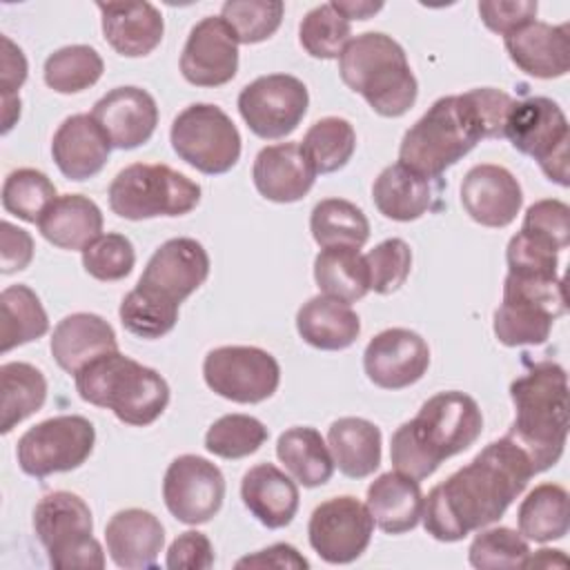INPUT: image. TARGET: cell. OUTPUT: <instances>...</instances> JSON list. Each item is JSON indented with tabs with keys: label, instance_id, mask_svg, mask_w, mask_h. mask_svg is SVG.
Wrapping results in <instances>:
<instances>
[{
	"label": "cell",
	"instance_id": "obj_1",
	"mask_svg": "<svg viewBox=\"0 0 570 570\" xmlns=\"http://www.w3.org/2000/svg\"><path fill=\"white\" fill-rule=\"evenodd\" d=\"M534 474L528 454L508 434L488 443L423 499L425 532L454 543L499 521Z\"/></svg>",
	"mask_w": 570,
	"mask_h": 570
},
{
	"label": "cell",
	"instance_id": "obj_2",
	"mask_svg": "<svg viewBox=\"0 0 570 570\" xmlns=\"http://www.w3.org/2000/svg\"><path fill=\"white\" fill-rule=\"evenodd\" d=\"M514 98L494 87L443 96L405 131L399 163L434 180L483 138H503Z\"/></svg>",
	"mask_w": 570,
	"mask_h": 570
},
{
	"label": "cell",
	"instance_id": "obj_3",
	"mask_svg": "<svg viewBox=\"0 0 570 570\" xmlns=\"http://www.w3.org/2000/svg\"><path fill=\"white\" fill-rule=\"evenodd\" d=\"M481 430L483 414L472 396L459 390L439 392L392 434V465L416 481L428 479L445 459L465 452Z\"/></svg>",
	"mask_w": 570,
	"mask_h": 570
},
{
	"label": "cell",
	"instance_id": "obj_4",
	"mask_svg": "<svg viewBox=\"0 0 570 570\" xmlns=\"http://www.w3.org/2000/svg\"><path fill=\"white\" fill-rule=\"evenodd\" d=\"M514 421L508 436L528 454L534 472L552 468L568 439V376L559 363L541 361L510 383Z\"/></svg>",
	"mask_w": 570,
	"mask_h": 570
},
{
	"label": "cell",
	"instance_id": "obj_5",
	"mask_svg": "<svg viewBox=\"0 0 570 570\" xmlns=\"http://www.w3.org/2000/svg\"><path fill=\"white\" fill-rule=\"evenodd\" d=\"M73 381L85 403L111 410L127 425H151L169 405L167 381L118 350L87 363Z\"/></svg>",
	"mask_w": 570,
	"mask_h": 570
},
{
	"label": "cell",
	"instance_id": "obj_6",
	"mask_svg": "<svg viewBox=\"0 0 570 570\" xmlns=\"http://www.w3.org/2000/svg\"><path fill=\"white\" fill-rule=\"evenodd\" d=\"M341 80L383 118L407 114L419 94L403 47L387 33L367 31L347 42L338 58Z\"/></svg>",
	"mask_w": 570,
	"mask_h": 570
},
{
	"label": "cell",
	"instance_id": "obj_7",
	"mask_svg": "<svg viewBox=\"0 0 570 570\" xmlns=\"http://www.w3.org/2000/svg\"><path fill=\"white\" fill-rule=\"evenodd\" d=\"M33 530L53 568H105L102 546L94 539L91 510L78 494L67 490L45 494L33 508Z\"/></svg>",
	"mask_w": 570,
	"mask_h": 570
},
{
	"label": "cell",
	"instance_id": "obj_8",
	"mask_svg": "<svg viewBox=\"0 0 570 570\" xmlns=\"http://www.w3.org/2000/svg\"><path fill=\"white\" fill-rule=\"evenodd\" d=\"M109 207L127 220L185 216L200 203V185L169 165L134 163L109 185Z\"/></svg>",
	"mask_w": 570,
	"mask_h": 570
},
{
	"label": "cell",
	"instance_id": "obj_9",
	"mask_svg": "<svg viewBox=\"0 0 570 570\" xmlns=\"http://www.w3.org/2000/svg\"><path fill=\"white\" fill-rule=\"evenodd\" d=\"M503 136L517 151L534 158L550 180L568 187V118L554 100L546 96L514 100Z\"/></svg>",
	"mask_w": 570,
	"mask_h": 570
},
{
	"label": "cell",
	"instance_id": "obj_10",
	"mask_svg": "<svg viewBox=\"0 0 570 570\" xmlns=\"http://www.w3.org/2000/svg\"><path fill=\"white\" fill-rule=\"evenodd\" d=\"M169 140L180 160L216 176L227 174L240 158V134L232 118L216 105L194 102L171 122Z\"/></svg>",
	"mask_w": 570,
	"mask_h": 570
},
{
	"label": "cell",
	"instance_id": "obj_11",
	"mask_svg": "<svg viewBox=\"0 0 570 570\" xmlns=\"http://www.w3.org/2000/svg\"><path fill=\"white\" fill-rule=\"evenodd\" d=\"M96 430L80 414H58L29 428L16 445L18 465L24 474L45 479L56 472L80 468L94 452Z\"/></svg>",
	"mask_w": 570,
	"mask_h": 570
},
{
	"label": "cell",
	"instance_id": "obj_12",
	"mask_svg": "<svg viewBox=\"0 0 570 570\" xmlns=\"http://www.w3.org/2000/svg\"><path fill=\"white\" fill-rule=\"evenodd\" d=\"M203 379L212 392L234 403H261L281 383L278 361L254 345H223L207 352Z\"/></svg>",
	"mask_w": 570,
	"mask_h": 570
},
{
	"label": "cell",
	"instance_id": "obj_13",
	"mask_svg": "<svg viewBox=\"0 0 570 570\" xmlns=\"http://www.w3.org/2000/svg\"><path fill=\"white\" fill-rule=\"evenodd\" d=\"M307 87L289 73L261 76L238 94V111L245 125L265 140L289 136L307 114Z\"/></svg>",
	"mask_w": 570,
	"mask_h": 570
},
{
	"label": "cell",
	"instance_id": "obj_14",
	"mask_svg": "<svg viewBox=\"0 0 570 570\" xmlns=\"http://www.w3.org/2000/svg\"><path fill=\"white\" fill-rule=\"evenodd\" d=\"M374 519L356 497H332L314 508L307 537L314 552L327 563H352L370 546Z\"/></svg>",
	"mask_w": 570,
	"mask_h": 570
},
{
	"label": "cell",
	"instance_id": "obj_15",
	"mask_svg": "<svg viewBox=\"0 0 570 570\" xmlns=\"http://www.w3.org/2000/svg\"><path fill=\"white\" fill-rule=\"evenodd\" d=\"M163 499L171 517L180 523H207L223 505L225 476L212 461L196 454H180L165 472Z\"/></svg>",
	"mask_w": 570,
	"mask_h": 570
},
{
	"label": "cell",
	"instance_id": "obj_16",
	"mask_svg": "<svg viewBox=\"0 0 570 570\" xmlns=\"http://www.w3.org/2000/svg\"><path fill=\"white\" fill-rule=\"evenodd\" d=\"M209 276L207 249L187 236L165 240L147 261L136 287L169 303L178 305L194 294Z\"/></svg>",
	"mask_w": 570,
	"mask_h": 570
},
{
	"label": "cell",
	"instance_id": "obj_17",
	"mask_svg": "<svg viewBox=\"0 0 570 570\" xmlns=\"http://www.w3.org/2000/svg\"><path fill=\"white\" fill-rule=\"evenodd\" d=\"M238 38L220 16L196 22L180 53V73L196 87H220L238 71Z\"/></svg>",
	"mask_w": 570,
	"mask_h": 570
},
{
	"label": "cell",
	"instance_id": "obj_18",
	"mask_svg": "<svg viewBox=\"0 0 570 570\" xmlns=\"http://www.w3.org/2000/svg\"><path fill=\"white\" fill-rule=\"evenodd\" d=\"M430 367L425 338L405 327L379 332L363 352L367 379L383 390H403L423 379Z\"/></svg>",
	"mask_w": 570,
	"mask_h": 570
},
{
	"label": "cell",
	"instance_id": "obj_19",
	"mask_svg": "<svg viewBox=\"0 0 570 570\" xmlns=\"http://www.w3.org/2000/svg\"><path fill=\"white\" fill-rule=\"evenodd\" d=\"M461 205L483 227H508L523 205V191L510 169L474 165L461 183Z\"/></svg>",
	"mask_w": 570,
	"mask_h": 570
},
{
	"label": "cell",
	"instance_id": "obj_20",
	"mask_svg": "<svg viewBox=\"0 0 570 570\" xmlns=\"http://www.w3.org/2000/svg\"><path fill=\"white\" fill-rule=\"evenodd\" d=\"M111 147L136 149L145 145L158 125V107L149 91L127 85L107 91L91 109Z\"/></svg>",
	"mask_w": 570,
	"mask_h": 570
},
{
	"label": "cell",
	"instance_id": "obj_21",
	"mask_svg": "<svg viewBox=\"0 0 570 570\" xmlns=\"http://www.w3.org/2000/svg\"><path fill=\"white\" fill-rule=\"evenodd\" d=\"M510 60L528 76L552 80L570 69V36L568 22L548 24L532 20L512 33L503 36Z\"/></svg>",
	"mask_w": 570,
	"mask_h": 570
},
{
	"label": "cell",
	"instance_id": "obj_22",
	"mask_svg": "<svg viewBox=\"0 0 570 570\" xmlns=\"http://www.w3.org/2000/svg\"><path fill=\"white\" fill-rule=\"evenodd\" d=\"M111 151V142L91 114H73L60 122L51 140V156L69 180L96 176Z\"/></svg>",
	"mask_w": 570,
	"mask_h": 570
},
{
	"label": "cell",
	"instance_id": "obj_23",
	"mask_svg": "<svg viewBox=\"0 0 570 570\" xmlns=\"http://www.w3.org/2000/svg\"><path fill=\"white\" fill-rule=\"evenodd\" d=\"M254 187L272 203H296L314 187L316 171L301 149V142L263 147L252 167Z\"/></svg>",
	"mask_w": 570,
	"mask_h": 570
},
{
	"label": "cell",
	"instance_id": "obj_24",
	"mask_svg": "<svg viewBox=\"0 0 570 570\" xmlns=\"http://www.w3.org/2000/svg\"><path fill=\"white\" fill-rule=\"evenodd\" d=\"M105 541L111 561L125 570L154 568L165 546L160 519L142 508L116 512L105 525Z\"/></svg>",
	"mask_w": 570,
	"mask_h": 570
},
{
	"label": "cell",
	"instance_id": "obj_25",
	"mask_svg": "<svg viewBox=\"0 0 570 570\" xmlns=\"http://www.w3.org/2000/svg\"><path fill=\"white\" fill-rule=\"evenodd\" d=\"M102 36L125 58L149 56L165 33L160 11L151 2H98Z\"/></svg>",
	"mask_w": 570,
	"mask_h": 570
},
{
	"label": "cell",
	"instance_id": "obj_26",
	"mask_svg": "<svg viewBox=\"0 0 570 570\" xmlns=\"http://www.w3.org/2000/svg\"><path fill=\"white\" fill-rule=\"evenodd\" d=\"M49 347L53 361L67 374H78L94 358L118 350V341L114 327L102 316L76 312L58 321Z\"/></svg>",
	"mask_w": 570,
	"mask_h": 570
},
{
	"label": "cell",
	"instance_id": "obj_27",
	"mask_svg": "<svg viewBox=\"0 0 570 570\" xmlns=\"http://www.w3.org/2000/svg\"><path fill=\"white\" fill-rule=\"evenodd\" d=\"M240 499L265 528L278 530L292 523L298 510V488L274 463H258L243 474Z\"/></svg>",
	"mask_w": 570,
	"mask_h": 570
},
{
	"label": "cell",
	"instance_id": "obj_28",
	"mask_svg": "<svg viewBox=\"0 0 570 570\" xmlns=\"http://www.w3.org/2000/svg\"><path fill=\"white\" fill-rule=\"evenodd\" d=\"M365 505L387 534H403L419 525L423 514V492L416 479L403 472H385L367 488Z\"/></svg>",
	"mask_w": 570,
	"mask_h": 570
},
{
	"label": "cell",
	"instance_id": "obj_29",
	"mask_svg": "<svg viewBox=\"0 0 570 570\" xmlns=\"http://www.w3.org/2000/svg\"><path fill=\"white\" fill-rule=\"evenodd\" d=\"M296 330L307 345L336 352L358 338L361 321L350 303L318 294L298 307Z\"/></svg>",
	"mask_w": 570,
	"mask_h": 570
},
{
	"label": "cell",
	"instance_id": "obj_30",
	"mask_svg": "<svg viewBox=\"0 0 570 570\" xmlns=\"http://www.w3.org/2000/svg\"><path fill=\"white\" fill-rule=\"evenodd\" d=\"M38 229L51 245L82 252L100 236L102 212L91 198L82 194H62L47 207L38 220Z\"/></svg>",
	"mask_w": 570,
	"mask_h": 570
},
{
	"label": "cell",
	"instance_id": "obj_31",
	"mask_svg": "<svg viewBox=\"0 0 570 570\" xmlns=\"http://www.w3.org/2000/svg\"><path fill=\"white\" fill-rule=\"evenodd\" d=\"M432 180L405 167L403 163L387 165L372 185L376 209L392 220L410 223L421 218L432 207Z\"/></svg>",
	"mask_w": 570,
	"mask_h": 570
},
{
	"label": "cell",
	"instance_id": "obj_32",
	"mask_svg": "<svg viewBox=\"0 0 570 570\" xmlns=\"http://www.w3.org/2000/svg\"><path fill=\"white\" fill-rule=\"evenodd\" d=\"M327 448L350 479H365L381 465V430L361 416H341L327 430Z\"/></svg>",
	"mask_w": 570,
	"mask_h": 570
},
{
	"label": "cell",
	"instance_id": "obj_33",
	"mask_svg": "<svg viewBox=\"0 0 570 570\" xmlns=\"http://www.w3.org/2000/svg\"><path fill=\"white\" fill-rule=\"evenodd\" d=\"M276 456L303 488H318L334 474V459L321 432L309 425L285 430L276 441Z\"/></svg>",
	"mask_w": 570,
	"mask_h": 570
},
{
	"label": "cell",
	"instance_id": "obj_34",
	"mask_svg": "<svg viewBox=\"0 0 570 570\" xmlns=\"http://www.w3.org/2000/svg\"><path fill=\"white\" fill-rule=\"evenodd\" d=\"M519 532L534 543L563 539L570 528L568 490L559 483H541L528 492L517 512Z\"/></svg>",
	"mask_w": 570,
	"mask_h": 570
},
{
	"label": "cell",
	"instance_id": "obj_35",
	"mask_svg": "<svg viewBox=\"0 0 570 570\" xmlns=\"http://www.w3.org/2000/svg\"><path fill=\"white\" fill-rule=\"evenodd\" d=\"M0 432L9 434L20 421L36 414L47 401L45 374L22 361L0 365Z\"/></svg>",
	"mask_w": 570,
	"mask_h": 570
},
{
	"label": "cell",
	"instance_id": "obj_36",
	"mask_svg": "<svg viewBox=\"0 0 570 570\" xmlns=\"http://www.w3.org/2000/svg\"><path fill=\"white\" fill-rule=\"evenodd\" d=\"M314 281L325 296L345 303H356L370 292V274L358 247H323L314 258Z\"/></svg>",
	"mask_w": 570,
	"mask_h": 570
},
{
	"label": "cell",
	"instance_id": "obj_37",
	"mask_svg": "<svg viewBox=\"0 0 570 570\" xmlns=\"http://www.w3.org/2000/svg\"><path fill=\"white\" fill-rule=\"evenodd\" d=\"M309 232L321 247H363L370 238V220L354 203L325 198L312 209Z\"/></svg>",
	"mask_w": 570,
	"mask_h": 570
},
{
	"label": "cell",
	"instance_id": "obj_38",
	"mask_svg": "<svg viewBox=\"0 0 570 570\" xmlns=\"http://www.w3.org/2000/svg\"><path fill=\"white\" fill-rule=\"evenodd\" d=\"M559 316L554 312L539 303L517 296H503V303L494 312L492 330L499 343L508 347L541 345L548 341L552 323Z\"/></svg>",
	"mask_w": 570,
	"mask_h": 570
},
{
	"label": "cell",
	"instance_id": "obj_39",
	"mask_svg": "<svg viewBox=\"0 0 570 570\" xmlns=\"http://www.w3.org/2000/svg\"><path fill=\"white\" fill-rule=\"evenodd\" d=\"M2 312V354L38 341L49 330L47 312L38 294L27 285H9L0 294Z\"/></svg>",
	"mask_w": 570,
	"mask_h": 570
},
{
	"label": "cell",
	"instance_id": "obj_40",
	"mask_svg": "<svg viewBox=\"0 0 570 570\" xmlns=\"http://www.w3.org/2000/svg\"><path fill=\"white\" fill-rule=\"evenodd\" d=\"M301 149L316 174H332L350 163L356 149V131L350 120L327 116L305 131Z\"/></svg>",
	"mask_w": 570,
	"mask_h": 570
},
{
	"label": "cell",
	"instance_id": "obj_41",
	"mask_svg": "<svg viewBox=\"0 0 570 570\" xmlns=\"http://www.w3.org/2000/svg\"><path fill=\"white\" fill-rule=\"evenodd\" d=\"M105 71L100 53L89 45H67L45 60V82L58 94H80L94 87Z\"/></svg>",
	"mask_w": 570,
	"mask_h": 570
},
{
	"label": "cell",
	"instance_id": "obj_42",
	"mask_svg": "<svg viewBox=\"0 0 570 570\" xmlns=\"http://www.w3.org/2000/svg\"><path fill=\"white\" fill-rule=\"evenodd\" d=\"M56 198V185L49 180V176L31 167L13 169L2 183L4 212L18 216L24 223L38 225V220Z\"/></svg>",
	"mask_w": 570,
	"mask_h": 570
},
{
	"label": "cell",
	"instance_id": "obj_43",
	"mask_svg": "<svg viewBox=\"0 0 570 570\" xmlns=\"http://www.w3.org/2000/svg\"><path fill=\"white\" fill-rule=\"evenodd\" d=\"M350 40H352L350 20H345L332 7V2L309 9L301 20L298 42L312 58H321V60L341 58Z\"/></svg>",
	"mask_w": 570,
	"mask_h": 570
},
{
	"label": "cell",
	"instance_id": "obj_44",
	"mask_svg": "<svg viewBox=\"0 0 570 570\" xmlns=\"http://www.w3.org/2000/svg\"><path fill=\"white\" fill-rule=\"evenodd\" d=\"M267 441V428L249 414H225L216 419L207 434L205 448L220 459H243L261 450Z\"/></svg>",
	"mask_w": 570,
	"mask_h": 570
},
{
	"label": "cell",
	"instance_id": "obj_45",
	"mask_svg": "<svg viewBox=\"0 0 570 570\" xmlns=\"http://www.w3.org/2000/svg\"><path fill=\"white\" fill-rule=\"evenodd\" d=\"M120 323L138 338H160L169 334L178 321V305H169L138 287L125 294L118 307Z\"/></svg>",
	"mask_w": 570,
	"mask_h": 570
},
{
	"label": "cell",
	"instance_id": "obj_46",
	"mask_svg": "<svg viewBox=\"0 0 570 570\" xmlns=\"http://www.w3.org/2000/svg\"><path fill=\"white\" fill-rule=\"evenodd\" d=\"M285 13L281 0H227L220 18L232 27L238 42L256 45L276 33Z\"/></svg>",
	"mask_w": 570,
	"mask_h": 570
},
{
	"label": "cell",
	"instance_id": "obj_47",
	"mask_svg": "<svg viewBox=\"0 0 570 570\" xmlns=\"http://www.w3.org/2000/svg\"><path fill=\"white\" fill-rule=\"evenodd\" d=\"M479 534L470 543L468 559L472 568L479 570H503V568H523V561L530 554L528 539L512 528H488L476 530Z\"/></svg>",
	"mask_w": 570,
	"mask_h": 570
},
{
	"label": "cell",
	"instance_id": "obj_48",
	"mask_svg": "<svg viewBox=\"0 0 570 570\" xmlns=\"http://www.w3.org/2000/svg\"><path fill=\"white\" fill-rule=\"evenodd\" d=\"M136 263L134 245L122 234H100L82 249V267L98 281H120L131 274Z\"/></svg>",
	"mask_w": 570,
	"mask_h": 570
},
{
	"label": "cell",
	"instance_id": "obj_49",
	"mask_svg": "<svg viewBox=\"0 0 570 570\" xmlns=\"http://www.w3.org/2000/svg\"><path fill=\"white\" fill-rule=\"evenodd\" d=\"M370 289L376 294L396 292L410 276L412 249L401 238H387L365 254Z\"/></svg>",
	"mask_w": 570,
	"mask_h": 570
},
{
	"label": "cell",
	"instance_id": "obj_50",
	"mask_svg": "<svg viewBox=\"0 0 570 570\" xmlns=\"http://www.w3.org/2000/svg\"><path fill=\"white\" fill-rule=\"evenodd\" d=\"M559 249L537 236L530 234L525 229H519L510 243H508V252H505V261H508V272L510 274H521V276H546V278H554L557 267H559V258H557Z\"/></svg>",
	"mask_w": 570,
	"mask_h": 570
},
{
	"label": "cell",
	"instance_id": "obj_51",
	"mask_svg": "<svg viewBox=\"0 0 570 570\" xmlns=\"http://www.w3.org/2000/svg\"><path fill=\"white\" fill-rule=\"evenodd\" d=\"M521 229L550 240L559 252L570 243V207L557 198H543L525 209Z\"/></svg>",
	"mask_w": 570,
	"mask_h": 570
},
{
	"label": "cell",
	"instance_id": "obj_52",
	"mask_svg": "<svg viewBox=\"0 0 570 570\" xmlns=\"http://www.w3.org/2000/svg\"><path fill=\"white\" fill-rule=\"evenodd\" d=\"M476 9L490 31L508 36L514 29L532 22L537 18L539 4L534 0H483Z\"/></svg>",
	"mask_w": 570,
	"mask_h": 570
},
{
	"label": "cell",
	"instance_id": "obj_53",
	"mask_svg": "<svg viewBox=\"0 0 570 570\" xmlns=\"http://www.w3.org/2000/svg\"><path fill=\"white\" fill-rule=\"evenodd\" d=\"M165 566L169 570H207L214 566V548L207 534L198 530H187L178 534L169 550Z\"/></svg>",
	"mask_w": 570,
	"mask_h": 570
},
{
	"label": "cell",
	"instance_id": "obj_54",
	"mask_svg": "<svg viewBox=\"0 0 570 570\" xmlns=\"http://www.w3.org/2000/svg\"><path fill=\"white\" fill-rule=\"evenodd\" d=\"M0 261H2V274H13L24 267H29L33 258V238L22 227L2 220L0 223Z\"/></svg>",
	"mask_w": 570,
	"mask_h": 570
},
{
	"label": "cell",
	"instance_id": "obj_55",
	"mask_svg": "<svg viewBox=\"0 0 570 570\" xmlns=\"http://www.w3.org/2000/svg\"><path fill=\"white\" fill-rule=\"evenodd\" d=\"M236 568H309V561L289 543H274L236 561Z\"/></svg>",
	"mask_w": 570,
	"mask_h": 570
},
{
	"label": "cell",
	"instance_id": "obj_56",
	"mask_svg": "<svg viewBox=\"0 0 570 570\" xmlns=\"http://www.w3.org/2000/svg\"><path fill=\"white\" fill-rule=\"evenodd\" d=\"M27 71L29 67L22 49L9 36H2V62H0L2 96H18V89L27 80Z\"/></svg>",
	"mask_w": 570,
	"mask_h": 570
},
{
	"label": "cell",
	"instance_id": "obj_57",
	"mask_svg": "<svg viewBox=\"0 0 570 570\" xmlns=\"http://www.w3.org/2000/svg\"><path fill=\"white\" fill-rule=\"evenodd\" d=\"M332 7L345 18V20H367L372 18L374 13H379L383 9V2H367V0H361V2H354V0H345V2H332Z\"/></svg>",
	"mask_w": 570,
	"mask_h": 570
},
{
	"label": "cell",
	"instance_id": "obj_58",
	"mask_svg": "<svg viewBox=\"0 0 570 570\" xmlns=\"http://www.w3.org/2000/svg\"><path fill=\"white\" fill-rule=\"evenodd\" d=\"M568 559L563 554V550H539L534 554H528V559L523 561V568H552V566H566Z\"/></svg>",
	"mask_w": 570,
	"mask_h": 570
},
{
	"label": "cell",
	"instance_id": "obj_59",
	"mask_svg": "<svg viewBox=\"0 0 570 570\" xmlns=\"http://www.w3.org/2000/svg\"><path fill=\"white\" fill-rule=\"evenodd\" d=\"M20 96H2V134H9V129L20 118Z\"/></svg>",
	"mask_w": 570,
	"mask_h": 570
}]
</instances>
